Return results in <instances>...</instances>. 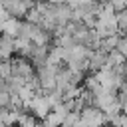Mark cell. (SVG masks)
Here are the masks:
<instances>
[{"mask_svg":"<svg viewBox=\"0 0 127 127\" xmlns=\"http://www.w3.org/2000/svg\"><path fill=\"white\" fill-rule=\"evenodd\" d=\"M20 22L22 20H16V18H8L4 24H2V34L8 36V38H18V30H20Z\"/></svg>","mask_w":127,"mask_h":127,"instance_id":"cell-4","label":"cell"},{"mask_svg":"<svg viewBox=\"0 0 127 127\" xmlns=\"http://www.w3.org/2000/svg\"><path fill=\"white\" fill-rule=\"evenodd\" d=\"M10 95L8 91H0V109H8L10 107Z\"/></svg>","mask_w":127,"mask_h":127,"instance_id":"cell-11","label":"cell"},{"mask_svg":"<svg viewBox=\"0 0 127 127\" xmlns=\"http://www.w3.org/2000/svg\"><path fill=\"white\" fill-rule=\"evenodd\" d=\"M24 18H26L24 22L34 24V26H40V22H42V14L36 10V4H34V8H32V10H28V12H26V16H24Z\"/></svg>","mask_w":127,"mask_h":127,"instance_id":"cell-7","label":"cell"},{"mask_svg":"<svg viewBox=\"0 0 127 127\" xmlns=\"http://www.w3.org/2000/svg\"><path fill=\"white\" fill-rule=\"evenodd\" d=\"M105 58H107V54H103L101 50H91V54H89V58H87V62H89V71H91V73L99 71V69L105 65Z\"/></svg>","mask_w":127,"mask_h":127,"instance_id":"cell-3","label":"cell"},{"mask_svg":"<svg viewBox=\"0 0 127 127\" xmlns=\"http://www.w3.org/2000/svg\"><path fill=\"white\" fill-rule=\"evenodd\" d=\"M79 121V113L77 111H69L65 117H64V121H62V127H75V123Z\"/></svg>","mask_w":127,"mask_h":127,"instance_id":"cell-8","label":"cell"},{"mask_svg":"<svg viewBox=\"0 0 127 127\" xmlns=\"http://www.w3.org/2000/svg\"><path fill=\"white\" fill-rule=\"evenodd\" d=\"M8 18H10V14H8V12H6L4 8H2V4H0V24H4V22H6Z\"/></svg>","mask_w":127,"mask_h":127,"instance_id":"cell-12","label":"cell"},{"mask_svg":"<svg viewBox=\"0 0 127 127\" xmlns=\"http://www.w3.org/2000/svg\"><path fill=\"white\" fill-rule=\"evenodd\" d=\"M2 4V8L10 14V18H16V20H20L22 16H26V12L28 10H32L34 8V4L36 2H0Z\"/></svg>","mask_w":127,"mask_h":127,"instance_id":"cell-1","label":"cell"},{"mask_svg":"<svg viewBox=\"0 0 127 127\" xmlns=\"http://www.w3.org/2000/svg\"><path fill=\"white\" fill-rule=\"evenodd\" d=\"M10 65H12V75H18V77H24V79L34 75V65L28 60H24V58L10 60Z\"/></svg>","mask_w":127,"mask_h":127,"instance_id":"cell-2","label":"cell"},{"mask_svg":"<svg viewBox=\"0 0 127 127\" xmlns=\"http://www.w3.org/2000/svg\"><path fill=\"white\" fill-rule=\"evenodd\" d=\"M8 77H12V65H10V60H8V62L0 60V79L6 81Z\"/></svg>","mask_w":127,"mask_h":127,"instance_id":"cell-9","label":"cell"},{"mask_svg":"<svg viewBox=\"0 0 127 127\" xmlns=\"http://www.w3.org/2000/svg\"><path fill=\"white\" fill-rule=\"evenodd\" d=\"M109 6H111V10L117 14V12H123V10H127V2L125 0H111L109 2Z\"/></svg>","mask_w":127,"mask_h":127,"instance_id":"cell-10","label":"cell"},{"mask_svg":"<svg viewBox=\"0 0 127 127\" xmlns=\"http://www.w3.org/2000/svg\"><path fill=\"white\" fill-rule=\"evenodd\" d=\"M34 127H46V125H44L42 121H36V125H34Z\"/></svg>","mask_w":127,"mask_h":127,"instance_id":"cell-13","label":"cell"},{"mask_svg":"<svg viewBox=\"0 0 127 127\" xmlns=\"http://www.w3.org/2000/svg\"><path fill=\"white\" fill-rule=\"evenodd\" d=\"M62 121H64V119H62L60 115H56L54 111H50V113L42 119V123H44L46 127H62Z\"/></svg>","mask_w":127,"mask_h":127,"instance_id":"cell-6","label":"cell"},{"mask_svg":"<svg viewBox=\"0 0 127 127\" xmlns=\"http://www.w3.org/2000/svg\"><path fill=\"white\" fill-rule=\"evenodd\" d=\"M40 32V26L28 24V22H20V30H18V38H24L28 42H32V38Z\"/></svg>","mask_w":127,"mask_h":127,"instance_id":"cell-5","label":"cell"}]
</instances>
